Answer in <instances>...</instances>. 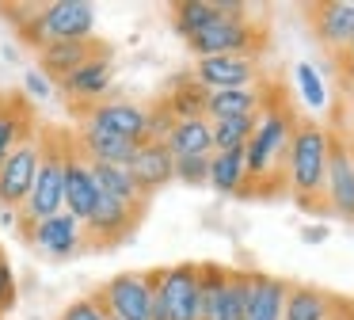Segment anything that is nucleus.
Returning <instances> with one entry per match:
<instances>
[{"mask_svg": "<svg viewBox=\"0 0 354 320\" xmlns=\"http://www.w3.org/2000/svg\"><path fill=\"white\" fill-rule=\"evenodd\" d=\"M297 130V114L282 96H270L267 107L255 114V130L244 145V164H248V190L244 195H263L267 187H286L282 164L290 137Z\"/></svg>", "mask_w": 354, "mask_h": 320, "instance_id": "f257e3e1", "label": "nucleus"}, {"mask_svg": "<svg viewBox=\"0 0 354 320\" xmlns=\"http://www.w3.org/2000/svg\"><path fill=\"white\" fill-rule=\"evenodd\" d=\"M328 152H331V130L313 118H297V130L290 137L282 164L286 190L301 210L324 213V179H328Z\"/></svg>", "mask_w": 354, "mask_h": 320, "instance_id": "f03ea898", "label": "nucleus"}, {"mask_svg": "<svg viewBox=\"0 0 354 320\" xmlns=\"http://www.w3.org/2000/svg\"><path fill=\"white\" fill-rule=\"evenodd\" d=\"M4 15L16 19L19 38L35 53L50 42H80V38H92V30H95V8L88 0H46L39 8L8 4Z\"/></svg>", "mask_w": 354, "mask_h": 320, "instance_id": "7ed1b4c3", "label": "nucleus"}, {"mask_svg": "<svg viewBox=\"0 0 354 320\" xmlns=\"http://www.w3.org/2000/svg\"><path fill=\"white\" fill-rule=\"evenodd\" d=\"M42 160H39V175L35 187L27 195V202L19 206V236H31V225L42 217H54L65 210V134L69 130H54L42 126Z\"/></svg>", "mask_w": 354, "mask_h": 320, "instance_id": "20e7f679", "label": "nucleus"}, {"mask_svg": "<svg viewBox=\"0 0 354 320\" xmlns=\"http://www.w3.org/2000/svg\"><path fill=\"white\" fill-rule=\"evenodd\" d=\"M263 38L267 35H263V27L252 19L248 4L229 0L221 19H214L209 27H202L198 35H191L187 46H191L194 57H225V53H252V57H259Z\"/></svg>", "mask_w": 354, "mask_h": 320, "instance_id": "39448f33", "label": "nucleus"}, {"mask_svg": "<svg viewBox=\"0 0 354 320\" xmlns=\"http://www.w3.org/2000/svg\"><path fill=\"white\" fill-rule=\"evenodd\" d=\"M153 309L164 320H198V263H168L149 271Z\"/></svg>", "mask_w": 354, "mask_h": 320, "instance_id": "423d86ee", "label": "nucleus"}, {"mask_svg": "<svg viewBox=\"0 0 354 320\" xmlns=\"http://www.w3.org/2000/svg\"><path fill=\"white\" fill-rule=\"evenodd\" d=\"M73 114L80 118V126H95L103 134L122 137V141H149V107L133 103V99H100L92 107H73Z\"/></svg>", "mask_w": 354, "mask_h": 320, "instance_id": "0eeeda50", "label": "nucleus"}, {"mask_svg": "<svg viewBox=\"0 0 354 320\" xmlns=\"http://www.w3.org/2000/svg\"><path fill=\"white\" fill-rule=\"evenodd\" d=\"M107 309V317L115 320H153V282L149 271H122L95 290Z\"/></svg>", "mask_w": 354, "mask_h": 320, "instance_id": "6e6552de", "label": "nucleus"}, {"mask_svg": "<svg viewBox=\"0 0 354 320\" xmlns=\"http://www.w3.org/2000/svg\"><path fill=\"white\" fill-rule=\"evenodd\" d=\"M100 183H95V172H92V160L84 157V149L77 145L73 130L65 134V213L84 225L92 217V210L100 206Z\"/></svg>", "mask_w": 354, "mask_h": 320, "instance_id": "1a4fd4ad", "label": "nucleus"}, {"mask_svg": "<svg viewBox=\"0 0 354 320\" xmlns=\"http://www.w3.org/2000/svg\"><path fill=\"white\" fill-rule=\"evenodd\" d=\"M324 213L354 225V152L343 134H331L328 179H324Z\"/></svg>", "mask_w": 354, "mask_h": 320, "instance_id": "9d476101", "label": "nucleus"}, {"mask_svg": "<svg viewBox=\"0 0 354 320\" xmlns=\"http://www.w3.org/2000/svg\"><path fill=\"white\" fill-rule=\"evenodd\" d=\"M259 57L252 53H225V57H194L191 80L206 91H232L259 84Z\"/></svg>", "mask_w": 354, "mask_h": 320, "instance_id": "9b49d317", "label": "nucleus"}, {"mask_svg": "<svg viewBox=\"0 0 354 320\" xmlns=\"http://www.w3.org/2000/svg\"><path fill=\"white\" fill-rule=\"evenodd\" d=\"M39 160H42V134H31L4 164H0V206L4 210H19L27 202L39 175Z\"/></svg>", "mask_w": 354, "mask_h": 320, "instance_id": "f8f14e48", "label": "nucleus"}, {"mask_svg": "<svg viewBox=\"0 0 354 320\" xmlns=\"http://www.w3.org/2000/svg\"><path fill=\"white\" fill-rule=\"evenodd\" d=\"M27 244H35V248H39L46 259L62 263V259H73L80 248H84V225H80L73 213L62 210V213H54V217L35 221Z\"/></svg>", "mask_w": 354, "mask_h": 320, "instance_id": "ddd939ff", "label": "nucleus"}, {"mask_svg": "<svg viewBox=\"0 0 354 320\" xmlns=\"http://www.w3.org/2000/svg\"><path fill=\"white\" fill-rule=\"evenodd\" d=\"M308 27L316 42L331 53H343L354 46V0H324L308 8Z\"/></svg>", "mask_w": 354, "mask_h": 320, "instance_id": "4468645a", "label": "nucleus"}, {"mask_svg": "<svg viewBox=\"0 0 354 320\" xmlns=\"http://www.w3.org/2000/svg\"><path fill=\"white\" fill-rule=\"evenodd\" d=\"M111 80H115V61H111V50H100L92 61H84L77 73L57 80L54 88H62V96L73 99V107H92L107 96Z\"/></svg>", "mask_w": 354, "mask_h": 320, "instance_id": "2eb2a0df", "label": "nucleus"}, {"mask_svg": "<svg viewBox=\"0 0 354 320\" xmlns=\"http://www.w3.org/2000/svg\"><path fill=\"white\" fill-rule=\"evenodd\" d=\"M138 221H141L138 210H126V206L111 202V198H100L92 217L84 221V244L88 248H118L122 240L133 236Z\"/></svg>", "mask_w": 354, "mask_h": 320, "instance_id": "dca6fc26", "label": "nucleus"}, {"mask_svg": "<svg viewBox=\"0 0 354 320\" xmlns=\"http://www.w3.org/2000/svg\"><path fill=\"white\" fill-rule=\"evenodd\" d=\"M130 175L138 179L141 195L153 198L156 190H164L176 179V157L168 152L164 141H145V145H138V152L130 160Z\"/></svg>", "mask_w": 354, "mask_h": 320, "instance_id": "f3484780", "label": "nucleus"}, {"mask_svg": "<svg viewBox=\"0 0 354 320\" xmlns=\"http://www.w3.org/2000/svg\"><path fill=\"white\" fill-rule=\"evenodd\" d=\"M100 50H107V46L100 42V38H80V42H50L39 50V73H46L50 80H65L69 73H77L84 61H92Z\"/></svg>", "mask_w": 354, "mask_h": 320, "instance_id": "a211bd4d", "label": "nucleus"}, {"mask_svg": "<svg viewBox=\"0 0 354 320\" xmlns=\"http://www.w3.org/2000/svg\"><path fill=\"white\" fill-rule=\"evenodd\" d=\"M286 294H290V282L274 278V274H263V271H248L244 320H282Z\"/></svg>", "mask_w": 354, "mask_h": 320, "instance_id": "6ab92c4d", "label": "nucleus"}, {"mask_svg": "<svg viewBox=\"0 0 354 320\" xmlns=\"http://www.w3.org/2000/svg\"><path fill=\"white\" fill-rule=\"evenodd\" d=\"M270 91L263 84L255 88H232V91H209L206 96V118L225 122V118H255L267 107Z\"/></svg>", "mask_w": 354, "mask_h": 320, "instance_id": "aec40b11", "label": "nucleus"}, {"mask_svg": "<svg viewBox=\"0 0 354 320\" xmlns=\"http://www.w3.org/2000/svg\"><path fill=\"white\" fill-rule=\"evenodd\" d=\"M31 134H39V122H35L27 99L4 96V103H0V164H4Z\"/></svg>", "mask_w": 354, "mask_h": 320, "instance_id": "412c9836", "label": "nucleus"}, {"mask_svg": "<svg viewBox=\"0 0 354 320\" xmlns=\"http://www.w3.org/2000/svg\"><path fill=\"white\" fill-rule=\"evenodd\" d=\"M73 137H77V145L84 149V157L92 160V164H122V168H130L133 152H138L133 141H122V137H115V134H103V130H95V126H77Z\"/></svg>", "mask_w": 354, "mask_h": 320, "instance_id": "4be33fe9", "label": "nucleus"}, {"mask_svg": "<svg viewBox=\"0 0 354 320\" xmlns=\"http://www.w3.org/2000/svg\"><path fill=\"white\" fill-rule=\"evenodd\" d=\"M92 172H95V183H100L103 198L126 206V210L145 213L149 198L141 195V187H138V179L130 175V168H122V164H92Z\"/></svg>", "mask_w": 354, "mask_h": 320, "instance_id": "5701e85b", "label": "nucleus"}, {"mask_svg": "<svg viewBox=\"0 0 354 320\" xmlns=\"http://www.w3.org/2000/svg\"><path fill=\"white\" fill-rule=\"evenodd\" d=\"M339 309L343 301L316 286H290L286 294V309L282 320H339Z\"/></svg>", "mask_w": 354, "mask_h": 320, "instance_id": "b1692460", "label": "nucleus"}, {"mask_svg": "<svg viewBox=\"0 0 354 320\" xmlns=\"http://www.w3.org/2000/svg\"><path fill=\"white\" fill-rule=\"evenodd\" d=\"M164 145H168V152L176 160L209 157V152H214V126H209V118H183V122L171 126V134L164 137Z\"/></svg>", "mask_w": 354, "mask_h": 320, "instance_id": "393cba45", "label": "nucleus"}, {"mask_svg": "<svg viewBox=\"0 0 354 320\" xmlns=\"http://www.w3.org/2000/svg\"><path fill=\"white\" fill-rule=\"evenodd\" d=\"M209 187H214L217 195H244L248 190L244 149H236V152H209Z\"/></svg>", "mask_w": 354, "mask_h": 320, "instance_id": "a878e982", "label": "nucleus"}, {"mask_svg": "<svg viewBox=\"0 0 354 320\" xmlns=\"http://www.w3.org/2000/svg\"><path fill=\"white\" fill-rule=\"evenodd\" d=\"M225 286H229V267L198 263V320H221Z\"/></svg>", "mask_w": 354, "mask_h": 320, "instance_id": "bb28decb", "label": "nucleus"}, {"mask_svg": "<svg viewBox=\"0 0 354 320\" xmlns=\"http://www.w3.org/2000/svg\"><path fill=\"white\" fill-rule=\"evenodd\" d=\"M225 4L229 0H179V4H171V27L183 38H191L202 27H209L214 19H221Z\"/></svg>", "mask_w": 354, "mask_h": 320, "instance_id": "cd10ccee", "label": "nucleus"}, {"mask_svg": "<svg viewBox=\"0 0 354 320\" xmlns=\"http://www.w3.org/2000/svg\"><path fill=\"white\" fill-rule=\"evenodd\" d=\"M206 96H209L206 88H198L191 76H183V80L171 84V91L160 99V107L176 122H183V118H206Z\"/></svg>", "mask_w": 354, "mask_h": 320, "instance_id": "c85d7f7f", "label": "nucleus"}, {"mask_svg": "<svg viewBox=\"0 0 354 320\" xmlns=\"http://www.w3.org/2000/svg\"><path fill=\"white\" fill-rule=\"evenodd\" d=\"M293 84H297L301 103H305L313 114H324V111H328V84H324L320 69H316L313 61H301V65L293 69Z\"/></svg>", "mask_w": 354, "mask_h": 320, "instance_id": "c756f323", "label": "nucleus"}, {"mask_svg": "<svg viewBox=\"0 0 354 320\" xmlns=\"http://www.w3.org/2000/svg\"><path fill=\"white\" fill-rule=\"evenodd\" d=\"M209 126H214V152H236L248 145L255 118H225V122H209Z\"/></svg>", "mask_w": 354, "mask_h": 320, "instance_id": "7c9ffc66", "label": "nucleus"}, {"mask_svg": "<svg viewBox=\"0 0 354 320\" xmlns=\"http://www.w3.org/2000/svg\"><path fill=\"white\" fill-rule=\"evenodd\" d=\"M244 305H248V271L229 267V286H225L221 320H244Z\"/></svg>", "mask_w": 354, "mask_h": 320, "instance_id": "2f4dec72", "label": "nucleus"}, {"mask_svg": "<svg viewBox=\"0 0 354 320\" xmlns=\"http://www.w3.org/2000/svg\"><path fill=\"white\" fill-rule=\"evenodd\" d=\"M57 320H111V317H107V309H103L100 294H84L73 305H65V312Z\"/></svg>", "mask_w": 354, "mask_h": 320, "instance_id": "473e14b6", "label": "nucleus"}, {"mask_svg": "<svg viewBox=\"0 0 354 320\" xmlns=\"http://www.w3.org/2000/svg\"><path fill=\"white\" fill-rule=\"evenodd\" d=\"M176 179L187 187H202L209 183V157H183L176 160Z\"/></svg>", "mask_w": 354, "mask_h": 320, "instance_id": "72a5a7b5", "label": "nucleus"}, {"mask_svg": "<svg viewBox=\"0 0 354 320\" xmlns=\"http://www.w3.org/2000/svg\"><path fill=\"white\" fill-rule=\"evenodd\" d=\"M24 96L35 99V103H46V99L54 96V80H50L46 73H39V69H27L24 73Z\"/></svg>", "mask_w": 354, "mask_h": 320, "instance_id": "f704fd0d", "label": "nucleus"}, {"mask_svg": "<svg viewBox=\"0 0 354 320\" xmlns=\"http://www.w3.org/2000/svg\"><path fill=\"white\" fill-rule=\"evenodd\" d=\"M16 294H19V286H16V274H12V267H8V259L0 256V317L16 305Z\"/></svg>", "mask_w": 354, "mask_h": 320, "instance_id": "c9c22d12", "label": "nucleus"}, {"mask_svg": "<svg viewBox=\"0 0 354 320\" xmlns=\"http://www.w3.org/2000/svg\"><path fill=\"white\" fill-rule=\"evenodd\" d=\"M171 126H176V118H171L160 103L149 107V141H164V137L171 134Z\"/></svg>", "mask_w": 354, "mask_h": 320, "instance_id": "e433bc0d", "label": "nucleus"}, {"mask_svg": "<svg viewBox=\"0 0 354 320\" xmlns=\"http://www.w3.org/2000/svg\"><path fill=\"white\" fill-rule=\"evenodd\" d=\"M335 65H339V76H343L346 88H354V46L343 53H335Z\"/></svg>", "mask_w": 354, "mask_h": 320, "instance_id": "4c0bfd02", "label": "nucleus"}, {"mask_svg": "<svg viewBox=\"0 0 354 320\" xmlns=\"http://www.w3.org/2000/svg\"><path fill=\"white\" fill-rule=\"evenodd\" d=\"M328 233H331L328 225H308V229H301V240H305V244H324V240H328Z\"/></svg>", "mask_w": 354, "mask_h": 320, "instance_id": "58836bf2", "label": "nucleus"}, {"mask_svg": "<svg viewBox=\"0 0 354 320\" xmlns=\"http://www.w3.org/2000/svg\"><path fill=\"white\" fill-rule=\"evenodd\" d=\"M339 320H354V301H343V309H339Z\"/></svg>", "mask_w": 354, "mask_h": 320, "instance_id": "ea45409f", "label": "nucleus"}, {"mask_svg": "<svg viewBox=\"0 0 354 320\" xmlns=\"http://www.w3.org/2000/svg\"><path fill=\"white\" fill-rule=\"evenodd\" d=\"M346 137V145H351V152H354V126H351V134H343Z\"/></svg>", "mask_w": 354, "mask_h": 320, "instance_id": "a19ab883", "label": "nucleus"}, {"mask_svg": "<svg viewBox=\"0 0 354 320\" xmlns=\"http://www.w3.org/2000/svg\"><path fill=\"white\" fill-rule=\"evenodd\" d=\"M351 99H354V88H351Z\"/></svg>", "mask_w": 354, "mask_h": 320, "instance_id": "79ce46f5", "label": "nucleus"}, {"mask_svg": "<svg viewBox=\"0 0 354 320\" xmlns=\"http://www.w3.org/2000/svg\"><path fill=\"white\" fill-rule=\"evenodd\" d=\"M0 103H4V96H0Z\"/></svg>", "mask_w": 354, "mask_h": 320, "instance_id": "37998d69", "label": "nucleus"}, {"mask_svg": "<svg viewBox=\"0 0 354 320\" xmlns=\"http://www.w3.org/2000/svg\"><path fill=\"white\" fill-rule=\"evenodd\" d=\"M111 320H115V317H111Z\"/></svg>", "mask_w": 354, "mask_h": 320, "instance_id": "c03bdc74", "label": "nucleus"}]
</instances>
